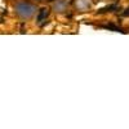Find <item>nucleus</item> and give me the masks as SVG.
<instances>
[{
    "label": "nucleus",
    "instance_id": "nucleus-1",
    "mask_svg": "<svg viewBox=\"0 0 129 129\" xmlns=\"http://www.w3.org/2000/svg\"><path fill=\"white\" fill-rule=\"evenodd\" d=\"M38 10L39 5L34 0H16L13 4V12L16 17L22 22L34 19L36 17Z\"/></svg>",
    "mask_w": 129,
    "mask_h": 129
},
{
    "label": "nucleus",
    "instance_id": "nucleus-2",
    "mask_svg": "<svg viewBox=\"0 0 129 129\" xmlns=\"http://www.w3.org/2000/svg\"><path fill=\"white\" fill-rule=\"evenodd\" d=\"M50 9L56 14H66L72 9V0H50Z\"/></svg>",
    "mask_w": 129,
    "mask_h": 129
},
{
    "label": "nucleus",
    "instance_id": "nucleus-5",
    "mask_svg": "<svg viewBox=\"0 0 129 129\" xmlns=\"http://www.w3.org/2000/svg\"><path fill=\"white\" fill-rule=\"evenodd\" d=\"M34 2H36V3H44V2H47V0H34Z\"/></svg>",
    "mask_w": 129,
    "mask_h": 129
},
{
    "label": "nucleus",
    "instance_id": "nucleus-4",
    "mask_svg": "<svg viewBox=\"0 0 129 129\" xmlns=\"http://www.w3.org/2000/svg\"><path fill=\"white\" fill-rule=\"evenodd\" d=\"M50 12H52L50 7H41V8H39L38 13H36V17H35V18H36V23L41 26V25L48 19Z\"/></svg>",
    "mask_w": 129,
    "mask_h": 129
},
{
    "label": "nucleus",
    "instance_id": "nucleus-3",
    "mask_svg": "<svg viewBox=\"0 0 129 129\" xmlns=\"http://www.w3.org/2000/svg\"><path fill=\"white\" fill-rule=\"evenodd\" d=\"M94 5V0H72V9L79 13L89 12Z\"/></svg>",
    "mask_w": 129,
    "mask_h": 129
}]
</instances>
